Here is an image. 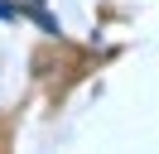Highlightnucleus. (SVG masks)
<instances>
[{
  "mask_svg": "<svg viewBox=\"0 0 159 154\" xmlns=\"http://www.w3.org/2000/svg\"><path fill=\"white\" fill-rule=\"evenodd\" d=\"M20 15V5H5V0H0V19H15Z\"/></svg>",
  "mask_w": 159,
  "mask_h": 154,
  "instance_id": "f257e3e1",
  "label": "nucleus"
}]
</instances>
